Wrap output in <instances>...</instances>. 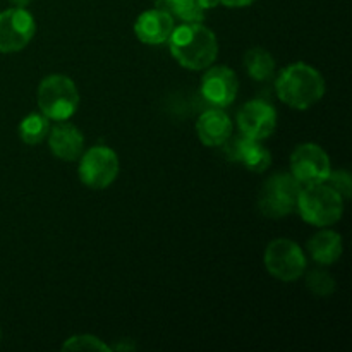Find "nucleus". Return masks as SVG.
<instances>
[{"instance_id":"8","label":"nucleus","mask_w":352,"mask_h":352,"mask_svg":"<svg viewBox=\"0 0 352 352\" xmlns=\"http://www.w3.org/2000/svg\"><path fill=\"white\" fill-rule=\"evenodd\" d=\"M36 33V21L24 7L0 12V54H16L26 48Z\"/></svg>"},{"instance_id":"25","label":"nucleus","mask_w":352,"mask_h":352,"mask_svg":"<svg viewBox=\"0 0 352 352\" xmlns=\"http://www.w3.org/2000/svg\"><path fill=\"white\" fill-rule=\"evenodd\" d=\"M199 3H201L203 9L210 10V9H215L217 6H220V0H199Z\"/></svg>"},{"instance_id":"20","label":"nucleus","mask_w":352,"mask_h":352,"mask_svg":"<svg viewBox=\"0 0 352 352\" xmlns=\"http://www.w3.org/2000/svg\"><path fill=\"white\" fill-rule=\"evenodd\" d=\"M205 14L206 10L203 9L199 0H179L172 10V17L182 23H203Z\"/></svg>"},{"instance_id":"21","label":"nucleus","mask_w":352,"mask_h":352,"mask_svg":"<svg viewBox=\"0 0 352 352\" xmlns=\"http://www.w3.org/2000/svg\"><path fill=\"white\" fill-rule=\"evenodd\" d=\"M62 349L64 351H112V347L107 346L105 342H102L98 337L82 333V336L69 337V339L62 344Z\"/></svg>"},{"instance_id":"9","label":"nucleus","mask_w":352,"mask_h":352,"mask_svg":"<svg viewBox=\"0 0 352 352\" xmlns=\"http://www.w3.org/2000/svg\"><path fill=\"white\" fill-rule=\"evenodd\" d=\"M330 170V157L320 144L302 143L292 151L291 174L301 186L325 182Z\"/></svg>"},{"instance_id":"24","label":"nucleus","mask_w":352,"mask_h":352,"mask_svg":"<svg viewBox=\"0 0 352 352\" xmlns=\"http://www.w3.org/2000/svg\"><path fill=\"white\" fill-rule=\"evenodd\" d=\"M254 2H256V0H220L222 6L232 7V9H237V7H248Z\"/></svg>"},{"instance_id":"15","label":"nucleus","mask_w":352,"mask_h":352,"mask_svg":"<svg viewBox=\"0 0 352 352\" xmlns=\"http://www.w3.org/2000/svg\"><path fill=\"white\" fill-rule=\"evenodd\" d=\"M232 157L239 160L248 170L261 172L267 170L272 165V153L261 141L251 140V138H239L232 146Z\"/></svg>"},{"instance_id":"14","label":"nucleus","mask_w":352,"mask_h":352,"mask_svg":"<svg viewBox=\"0 0 352 352\" xmlns=\"http://www.w3.org/2000/svg\"><path fill=\"white\" fill-rule=\"evenodd\" d=\"M196 134L205 146H222L232 136V120L222 109H210L196 120Z\"/></svg>"},{"instance_id":"6","label":"nucleus","mask_w":352,"mask_h":352,"mask_svg":"<svg viewBox=\"0 0 352 352\" xmlns=\"http://www.w3.org/2000/svg\"><path fill=\"white\" fill-rule=\"evenodd\" d=\"M120 170L119 155L110 146L89 148L79 157L78 174L82 184L95 191H102L113 184Z\"/></svg>"},{"instance_id":"27","label":"nucleus","mask_w":352,"mask_h":352,"mask_svg":"<svg viewBox=\"0 0 352 352\" xmlns=\"http://www.w3.org/2000/svg\"><path fill=\"white\" fill-rule=\"evenodd\" d=\"M0 339H2V332H0Z\"/></svg>"},{"instance_id":"3","label":"nucleus","mask_w":352,"mask_h":352,"mask_svg":"<svg viewBox=\"0 0 352 352\" xmlns=\"http://www.w3.org/2000/svg\"><path fill=\"white\" fill-rule=\"evenodd\" d=\"M344 199L327 182L302 186L298 208L305 222L315 227H330L342 219Z\"/></svg>"},{"instance_id":"7","label":"nucleus","mask_w":352,"mask_h":352,"mask_svg":"<svg viewBox=\"0 0 352 352\" xmlns=\"http://www.w3.org/2000/svg\"><path fill=\"white\" fill-rule=\"evenodd\" d=\"M265 268L268 274L282 282H294L302 277L308 268L306 254L298 243L291 239H275L265 250Z\"/></svg>"},{"instance_id":"2","label":"nucleus","mask_w":352,"mask_h":352,"mask_svg":"<svg viewBox=\"0 0 352 352\" xmlns=\"http://www.w3.org/2000/svg\"><path fill=\"white\" fill-rule=\"evenodd\" d=\"M278 100L294 110H308L325 95V79L311 65L296 62L287 65L275 81Z\"/></svg>"},{"instance_id":"4","label":"nucleus","mask_w":352,"mask_h":352,"mask_svg":"<svg viewBox=\"0 0 352 352\" xmlns=\"http://www.w3.org/2000/svg\"><path fill=\"white\" fill-rule=\"evenodd\" d=\"M36 103L48 120L64 122L74 116L79 107L78 86L65 74L47 76L38 86Z\"/></svg>"},{"instance_id":"19","label":"nucleus","mask_w":352,"mask_h":352,"mask_svg":"<svg viewBox=\"0 0 352 352\" xmlns=\"http://www.w3.org/2000/svg\"><path fill=\"white\" fill-rule=\"evenodd\" d=\"M306 274V287L318 298H327L336 291V280L325 268H313L305 272Z\"/></svg>"},{"instance_id":"22","label":"nucleus","mask_w":352,"mask_h":352,"mask_svg":"<svg viewBox=\"0 0 352 352\" xmlns=\"http://www.w3.org/2000/svg\"><path fill=\"white\" fill-rule=\"evenodd\" d=\"M327 184L330 186L332 189H336L340 196H342L344 201L351 198L352 192V179L351 174L344 168H339V170H330L329 177H327Z\"/></svg>"},{"instance_id":"10","label":"nucleus","mask_w":352,"mask_h":352,"mask_svg":"<svg viewBox=\"0 0 352 352\" xmlns=\"http://www.w3.org/2000/svg\"><path fill=\"white\" fill-rule=\"evenodd\" d=\"M199 91L206 103L213 109H226L232 105L239 91V78L236 72L226 65H210L208 71L203 74Z\"/></svg>"},{"instance_id":"12","label":"nucleus","mask_w":352,"mask_h":352,"mask_svg":"<svg viewBox=\"0 0 352 352\" xmlns=\"http://www.w3.org/2000/svg\"><path fill=\"white\" fill-rule=\"evenodd\" d=\"M174 17L172 14L160 9L144 10L138 16L134 23V33L138 40L144 45H162L167 43L174 31Z\"/></svg>"},{"instance_id":"5","label":"nucleus","mask_w":352,"mask_h":352,"mask_svg":"<svg viewBox=\"0 0 352 352\" xmlns=\"http://www.w3.org/2000/svg\"><path fill=\"white\" fill-rule=\"evenodd\" d=\"M302 186L292 177V174L272 175L265 181L258 192V210L267 219H284L298 208L299 192Z\"/></svg>"},{"instance_id":"13","label":"nucleus","mask_w":352,"mask_h":352,"mask_svg":"<svg viewBox=\"0 0 352 352\" xmlns=\"http://www.w3.org/2000/svg\"><path fill=\"white\" fill-rule=\"evenodd\" d=\"M47 138L52 153L64 162H76L85 151V136L81 129L65 120L52 127Z\"/></svg>"},{"instance_id":"11","label":"nucleus","mask_w":352,"mask_h":352,"mask_svg":"<svg viewBox=\"0 0 352 352\" xmlns=\"http://www.w3.org/2000/svg\"><path fill=\"white\" fill-rule=\"evenodd\" d=\"M237 126L243 136L263 141L277 129V110L263 100H251L237 113Z\"/></svg>"},{"instance_id":"17","label":"nucleus","mask_w":352,"mask_h":352,"mask_svg":"<svg viewBox=\"0 0 352 352\" xmlns=\"http://www.w3.org/2000/svg\"><path fill=\"white\" fill-rule=\"evenodd\" d=\"M244 65H246L248 74L254 81H268L275 74V58L272 57L270 52L261 47L251 48V50L246 52Z\"/></svg>"},{"instance_id":"16","label":"nucleus","mask_w":352,"mask_h":352,"mask_svg":"<svg viewBox=\"0 0 352 352\" xmlns=\"http://www.w3.org/2000/svg\"><path fill=\"white\" fill-rule=\"evenodd\" d=\"M308 251L316 263L333 265L342 256V236L336 230H320L308 241Z\"/></svg>"},{"instance_id":"26","label":"nucleus","mask_w":352,"mask_h":352,"mask_svg":"<svg viewBox=\"0 0 352 352\" xmlns=\"http://www.w3.org/2000/svg\"><path fill=\"white\" fill-rule=\"evenodd\" d=\"M9 2L12 3L14 7H24V9H26V7L31 3V0H9Z\"/></svg>"},{"instance_id":"18","label":"nucleus","mask_w":352,"mask_h":352,"mask_svg":"<svg viewBox=\"0 0 352 352\" xmlns=\"http://www.w3.org/2000/svg\"><path fill=\"white\" fill-rule=\"evenodd\" d=\"M50 133V120L43 113H28L19 124V138L30 146L40 144Z\"/></svg>"},{"instance_id":"1","label":"nucleus","mask_w":352,"mask_h":352,"mask_svg":"<svg viewBox=\"0 0 352 352\" xmlns=\"http://www.w3.org/2000/svg\"><path fill=\"white\" fill-rule=\"evenodd\" d=\"M167 43L172 57L189 71L208 69L219 57L215 33L201 23H182L175 26Z\"/></svg>"},{"instance_id":"23","label":"nucleus","mask_w":352,"mask_h":352,"mask_svg":"<svg viewBox=\"0 0 352 352\" xmlns=\"http://www.w3.org/2000/svg\"><path fill=\"white\" fill-rule=\"evenodd\" d=\"M153 2H155V7H157V9L172 14V10H174L175 3H177L179 0H153Z\"/></svg>"}]
</instances>
